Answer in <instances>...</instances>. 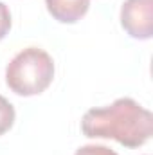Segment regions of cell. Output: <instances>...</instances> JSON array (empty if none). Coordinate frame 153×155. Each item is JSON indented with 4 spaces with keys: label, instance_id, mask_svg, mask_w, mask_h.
Here are the masks:
<instances>
[{
    "label": "cell",
    "instance_id": "cell-1",
    "mask_svg": "<svg viewBox=\"0 0 153 155\" xmlns=\"http://www.w3.org/2000/svg\"><path fill=\"white\" fill-rule=\"evenodd\" d=\"M81 132L90 139H114L126 148L146 144L153 116L132 97H119L103 108H90L81 119Z\"/></svg>",
    "mask_w": 153,
    "mask_h": 155
},
{
    "label": "cell",
    "instance_id": "cell-2",
    "mask_svg": "<svg viewBox=\"0 0 153 155\" xmlns=\"http://www.w3.org/2000/svg\"><path fill=\"white\" fill-rule=\"evenodd\" d=\"M54 79V61L40 47L20 51L5 69V85L16 96L31 97L45 92Z\"/></svg>",
    "mask_w": 153,
    "mask_h": 155
},
{
    "label": "cell",
    "instance_id": "cell-3",
    "mask_svg": "<svg viewBox=\"0 0 153 155\" xmlns=\"http://www.w3.org/2000/svg\"><path fill=\"white\" fill-rule=\"evenodd\" d=\"M121 25L132 38L150 40L153 36V0H124Z\"/></svg>",
    "mask_w": 153,
    "mask_h": 155
},
{
    "label": "cell",
    "instance_id": "cell-4",
    "mask_svg": "<svg viewBox=\"0 0 153 155\" xmlns=\"http://www.w3.org/2000/svg\"><path fill=\"white\" fill-rule=\"evenodd\" d=\"M49 15L61 24L79 22L90 7V0H45Z\"/></svg>",
    "mask_w": 153,
    "mask_h": 155
},
{
    "label": "cell",
    "instance_id": "cell-5",
    "mask_svg": "<svg viewBox=\"0 0 153 155\" xmlns=\"http://www.w3.org/2000/svg\"><path fill=\"white\" fill-rule=\"evenodd\" d=\"M15 107L4 96H0V135L11 130V126L15 124Z\"/></svg>",
    "mask_w": 153,
    "mask_h": 155
},
{
    "label": "cell",
    "instance_id": "cell-6",
    "mask_svg": "<svg viewBox=\"0 0 153 155\" xmlns=\"http://www.w3.org/2000/svg\"><path fill=\"white\" fill-rule=\"evenodd\" d=\"M74 155H117L108 146H103V144H85L81 148H77Z\"/></svg>",
    "mask_w": 153,
    "mask_h": 155
},
{
    "label": "cell",
    "instance_id": "cell-7",
    "mask_svg": "<svg viewBox=\"0 0 153 155\" xmlns=\"http://www.w3.org/2000/svg\"><path fill=\"white\" fill-rule=\"evenodd\" d=\"M11 31V13H9V7L0 2V41L5 38Z\"/></svg>",
    "mask_w": 153,
    "mask_h": 155
}]
</instances>
